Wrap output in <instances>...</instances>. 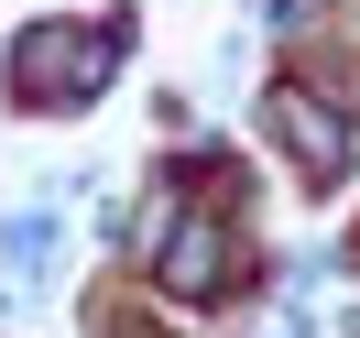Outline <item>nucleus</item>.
Listing matches in <instances>:
<instances>
[{"instance_id":"1","label":"nucleus","mask_w":360,"mask_h":338,"mask_svg":"<svg viewBox=\"0 0 360 338\" xmlns=\"http://www.w3.org/2000/svg\"><path fill=\"white\" fill-rule=\"evenodd\" d=\"M273 120H284V142L316 164V175H338V153H349V142H338V120H316L306 98H273Z\"/></svg>"}]
</instances>
